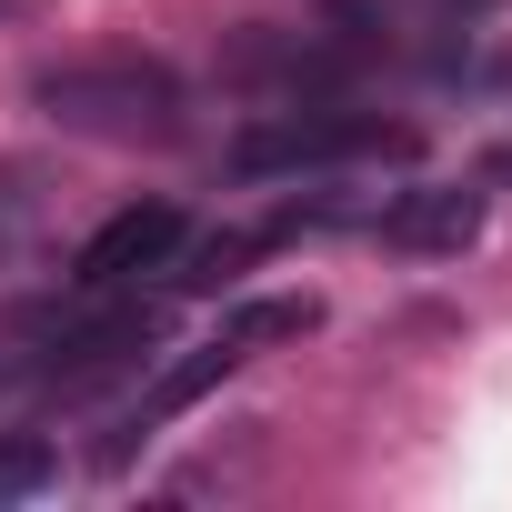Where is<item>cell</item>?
Returning a JSON list of instances; mask_svg holds the SVG:
<instances>
[{
  "label": "cell",
  "mask_w": 512,
  "mask_h": 512,
  "mask_svg": "<svg viewBox=\"0 0 512 512\" xmlns=\"http://www.w3.org/2000/svg\"><path fill=\"white\" fill-rule=\"evenodd\" d=\"M31 111L71 141H111V151H171L191 131V81L151 51H91V61H51L31 71Z\"/></svg>",
  "instance_id": "cell-1"
},
{
  "label": "cell",
  "mask_w": 512,
  "mask_h": 512,
  "mask_svg": "<svg viewBox=\"0 0 512 512\" xmlns=\"http://www.w3.org/2000/svg\"><path fill=\"white\" fill-rule=\"evenodd\" d=\"M412 151H422L412 121H382V111H352L342 91H322V101H272L221 151V171L231 181H332V171H382Z\"/></svg>",
  "instance_id": "cell-2"
},
{
  "label": "cell",
  "mask_w": 512,
  "mask_h": 512,
  "mask_svg": "<svg viewBox=\"0 0 512 512\" xmlns=\"http://www.w3.org/2000/svg\"><path fill=\"white\" fill-rule=\"evenodd\" d=\"M362 71V41H322V31H282V21H251L221 41V81L251 91V101H322V91H352Z\"/></svg>",
  "instance_id": "cell-3"
},
{
  "label": "cell",
  "mask_w": 512,
  "mask_h": 512,
  "mask_svg": "<svg viewBox=\"0 0 512 512\" xmlns=\"http://www.w3.org/2000/svg\"><path fill=\"white\" fill-rule=\"evenodd\" d=\"M241 362H251V352H241L231 332H211V342H191L181 362H161V372H151V392H131V412H111V432L91 442V462H101V472H121V462H131V452H141V442H151V432H161L171 412H191L201 392H221V382H231Z\"/></svg>",
  "instance_id": "cell-4"
},
{
  "label": "cell",
  "mask_w": 512,
  "mask_h": 512,
  "mask_svg": "<svg viewBox=\"0 0 512 512\" xmlns=\"http://www.w3.org/2000/svg\"><path fill=\"white\" fill-rule=\"evenodd\" d=\"M181 241H191L181 201H121V211L71 251V292H131L141 272H171Z\"/></svg>",
  "instance_id": "cell-5"
},
{
  "label": "cell",
  "mask_w": 512,
  "mask_h": 512,
  "mask_svg": "<svg viewBox=\"0 0 512 512\" xmlns=\"http://www.w3.org/2000/svg\"><path fill=\"white\" fill-rule=\"evenodd\" d=\"M372 231L392 251H422V262H452V251L482 241V181H412L392 201H372Z\"/></svg>",
  "instance_id": "cell-6"
},
{
  "label": "cell",
  "mask_w": 512,
  "mask_h": 512,
  "mask_svg": "<svg viewBox=\"0 0 512 512\" xmlns=\"http://www.w3.org/2000/svg\"><path fill=\"white\" fill-rule=\"evenodd\" d=\"M221 332H231L241 352H262V342H302V332H322V302H312V292H262V302H231Z\"/></svg>",
  "instance_id": "cell-7"
},
{
  "label": "cell",
  "mask_w": 512,
  "mask_h": 512,
  "mask_svg": "<svg viewBox=\"0 0 512 512\" xmlns=\"http://www.w3.org/2000/svg\"><path fill=\"white\" fill-rule=\"evenodd\" d=\"M41 211H51V191H41V161H0V272H11L21 251H31Z\"/></svg>",
  "instance_id": "cell-8"
},
{
  "label": "cell",
  "mask_w": 512,
  "mask_h": 512,
  "mask_svg": "<svg viewBox=\"0 0 512 512\" xmlns=\"http://www.w3.org/2000/svg\"><path fill=\"white\" fill-rule=\"evenodd\" d=\"M61 482V442H41V432H0V512L11 502H41Z\"/></svg>",
  "instance_id": "cell-9"
},
{
  "label": "cell",
  "mask_w": 512,
  "mask_h": 512,
  "mask_svg": "<svg viewBox=\"0 0 512 512\" xmlns=\"http://www.w3.org/2000/svg\"><path fill=\"white\" fill-rule=\"evenodd\" d=\"M11 382H31V342H21V322L0 332V392H11Z\"/></svg>",
  "instance_id": "cell-10"
},
{
  "label": "cell",
  "mask_w": 512,
  "mask_h": 512,
  "mask_svg": "<svg viewBox=\"0 0 512 512\" xmlns=\"http://www.w3.org/2000/svg\"><path fill=\"white\" fill-rule=\"evenodd\" d=\"M21 11H31V0H0V31H11V21H21Z\"/></svg>",
  "instance_id": "cell-11"
},
{
  "label": "cell",
  "mask_w": 512,
  "mask_h": 512,
  "mask_svg": "<svg viewBox=\"0 0 512 512\" xmlns=\"http://www.w3.org/2000/svg\"><path fill=\"white\" fill-rule=\"evenodd\" d=\"M452 11H492V0H452Z\"/></svg>",
  "instance_id": "cell-12"
}]
</instances>
